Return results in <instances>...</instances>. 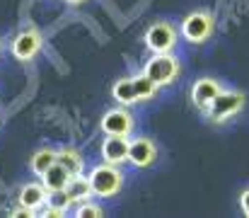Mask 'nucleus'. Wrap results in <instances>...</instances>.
Returning a JSON list of instances; mask_svg holds the SVG:
<instances>
[{
	"mask_svg": "<svg viewBox=\"0 0 249 218\" xmlns=\"http://www.w3.org/2000/svg\"><path fill=\"white\" fill-rule=\"evenodd\" d=\"M240 209H242V214L249 218V189H245V192L240 194Z\"/></svg>",
	"mask_w": 249,
	"mask_h": 218,
	"instance_id": "6ab92c4d",
	"label": "nucleus"
},
{
	"mask_svg": "<svg viewBox=\"0 0 249 218\" xmlns=\"http://www.w3.org/2000/svg\"><path fill=\"white\" fill-rule=\"evenodd\" d=\"M128 136H107L102 143V160L121 167L124 162H128Z\"/></svg>",
	"mask_w": 249,
	"mask_h": 218,
	"instance_id": "9d476101",
	"label": "nucleus"
},
{
	"mask_svg": "<svg viewBox=\"0 0 249 218\" xmlns=\"http://www.w3.org/2000/svg\"><path fill=\"white\" fill-rule=\"evenodd\" d=\"M89 179V187H92V194L94 197H102V199H111L121 192L124 187V175L119 170V165H111V162H99L89 170L87 175Z\"/></svg>",
	"mask_w": 249,
	"mask_h": 218,
	"instance_id": "f257e3e1",
	"label": "nucleus"
},
{
	"mask_svg": "<svg viewBox=\"0 0 249 218\" xmlns=\"http://www.w3.org/2000/svg\"><path fill=\"white\" fill-rule=\"evenodd\" d=\"M111 97H114L119 104H124V107L136 104L138 99H136V85H133V78H121V80H116L114 87H111Z\"/></svg>",
	"mask_w": 249,
	"mask_h": 218,
	"instance_id": "2eb2a0df",
	"label": "nucleus"
},
{
	"mask_svg": "<svg viewBox=\"0 0 249 218\" xmlns=\"http://www.w3.org/2000/svg\"><path fill=\"white\" fill-rule=\"evenodd\" d=\"M66 2H68V5H73V7H75V5H85V2H87V0H66Z\"/></svg>",
	"mask_w": 249,
	"mask_h": 218,
	"instance_id": "aec40b11",
	"label": "nucleus"
},
{
	"mask_svg": "<svg viewBox=\"0 0 249 218\" xmlns=\"http://www.w3.org/2000/svg\"><path fill=\"white\" fill-rule=\"evenodd\" d=\"M247 104V95L240 90H225L206 107V117L213 124H225L228 119H232L235 114H240Z\"/></svg>",
	"mask_w": 249,
	"mask_h": 218,
	"instance_id": "f03ea898",
	"label": "nucleus"
},
{
	"mask_svg": "<svg viewBox=\"0 0 249 218\" xmlns=\"http://www.w3.org/2000/svg\"><path fill=\"white\" fill-rule=\"evenodd\" d=\"M223 92V82L215 78H201L191 85V102L194 107H198L201 112H206V107Z\"/></svg>",
	"mask_w": 249,
	"mask_h": 218,
	"instance_id": "6e6552de",
	"label": "nucleus"
},
{
	"mask_svg": "<svg viewBox=\"0 0 249 218\" xmlns=\"http://www.w3.org/2000/svg\"><path fill=\"white\" fill-rule=\"evenodd\" d=\"M158 160V145L150 139H136L128 145V162L133 167H150Z\"/></svg>",
	"mask_w": 249,
	"mask_h": 218,
	"instance_id": "1a4fd4ad",
	"label": "nucleus"
},
{
	"mask_svg": "<svg viewBox=\"0 0 249 218\" xmlns=\"http://www.w3.org/2000/svg\"><path fill=\"white\" fill-rule=\"evenodd\" d=\"M177 39H179V32L169 22H153L145 29V46L153 54H169L177 46Z\"/></svg>",
	"mask_w": 249,
	"mask_h": 218,
	"instance_id": "39448f33",
	"label": "nucleus"
},
{
	"mask_svg": "<svg viewBox=\"0 0 249 218\" xmlns=\"http://www.w3.org/2000/svg\"><path fill=\"white\" fill-rule=\"evenodd\" d=\"M49 194H51V192H49L44 184L32 182V184H24V187L19 189L17 204H19V206H24V209H29V211L36 216V214H39V209H41V206H46Z\"/></svg>",
	"mask_w": 249,
	"mask_h": 218,
	"instance_id": "9b49d317",
	"label": "nucleus"
},
{
	"mask_svg": "<svg viewBox=\"0 0 249 218\" xmlns=\"http://www.w3.org/2000/svg\"><path fill=\"white\" fill-rule=\"evenodd\" d=\"M75 216L78 218H99V216H104V211H102V206H97V204H92V201L87 199V201L75 206Z\"/></svg>",
	"mask_w": 249,
	"mask_h": 218,
	"instance_id": "a211bd4d",
	"label": "nucleus"
},
{
	"mask_svg": "<svg viewBox=\"0 0 249 218\" xmlns=\"http://www.w3.org/2000/svg\"><path fill=\"white\" fill-rule=\"evenodd\" d=\"M58 162V150H53V148H39L32 158H29V167H32V172L34 175H44L51 165H56Z\"/></svg>",
	"mask_w": 249,
	"mask_h": 218,
	"instance_id": "4468645a",
	"label": "nucleus"
},
{
	"mask_svg": "<svg viewBox=\"0 0 249 218\" xmlns=\"http://www.w3.org/2000/svg\"><path fill=\"white\" fill-rule=\"evenodd\" d=\"M71 177H73V175H71L61 162H56V165H51V167L41 175V184L53 194V192H63V189H66V184L71 182Z\"/></svg>",
	"mask_w": 249,
	"mask_h": 218,
	"instance_id": "ddd939ff",
	"label": "nucleus"
},
{
	"mask_svg": "<svg viewBox=\"0 0 249 218\" xmlns=\"http://www.w3.org/2000/svg\"><path fill=\"white\" fill-rule=\"evenodd\" d=\"M63 192H66V197H68V201H71L73 206H78V204L87 201L89 197H94V194H92V187H89V179H87L85 175H73Z\"/></svg>",
	"mask_w": 249,
	"mask_h": 218,
	"instance_id": "f8f14e48",
	"label": "nucleus"
},
{
	"mask_svg": "<svg viewBox=\"0 0 249 218\" xmlns=\"http://www.w3.org/2000/svg\"><path fill=\"white\" fill-rule=\"evenodd\" d=\"M58 162L71 172V175H83L85 170V158L80 155V150H75V148H61L58 150Z\"/></svg>",
	"mask_w": 249,
	"mask_h": 218,
	"instance_id": "dca6fc26",
	"label": "nucleus"
},
{
	"mask_svg": "<svg viewBox=\"0 0 249 218\" xmlns=\"http://www.w3.org/2000/svg\"><path fill=\"white\" fill-rule=\"evenodd\" d=\"M133 85H136V99L138 102H148V99H153L155 95H158V85L143 73V75H136L133 78Z\"/></svg>",
	"mask_w": 249,
	"mask_h": 218,
	"instance_id": "f3484780",
	"label": "nucleus"
},
{
	"mask_svg": "<svg viewBox=\"0 0 249 218\" xmlns=\"http://www.w3.org/2000/svg\"><path fill=\"white\" fill-rule=\"evenodd\" d=\"M143 73L158 85V87H165V85H172L179 73H181V66H179V59L169 51V54H153L150 61H145L143 66Z\"/></svg>",
	"mask_w": 249,
	"mask_h": 218,
	"instance_id": "20e7f679",
	"label": "nucleus"
},
{
	"mask_svg": "<svg viewBox=\"0 0 249 218\" xmlns=\"http://www.w3.org/2000/svg\"><path fill=\"white\" fill-rule=\"evenodd\" d=\"M181 37L189 41V44H203L213 37L215 32V20L208 10H194L189 12L184 20H181Z\"/></svg>",
	"mask_w": 249,
	"mask_h": 218,
	"instance_id": "7ed1b4c3",
	"label": "nucleus"
},
{
	"mask_svg": "<svg viewBox=\"0 0 249 218\" xmlns=\"http://www.w3.org/2000/svg\"><path fill=\"white\" fill-rule=\"evenodd\" d=\"M44 41H41V34L36 29H24L19 32L15 39H12V56L22 63H29L39 56Z\"/></svg>",
	"mask_w": 249,
	"mask_h": 218,
	"instance_id": "423d86ee",
	"label": "nucleus"
},
{
	"mask_svg": "<svg viewBox=\"0 0 249 218\" xmlns=\"http://www.w3.org/2000/svg\"><path fill=\"white\" fill-rule=\"evenodd\" d=\"M102 131L107 136H131V131H133V114L124 104L109 109L102 117Z\"/></svg>",
	"mask_w": 249,
	"mask_h": 218,
	"instance_id": "0eeeda50",
	"label": "nucleus"
}]
</instances>
